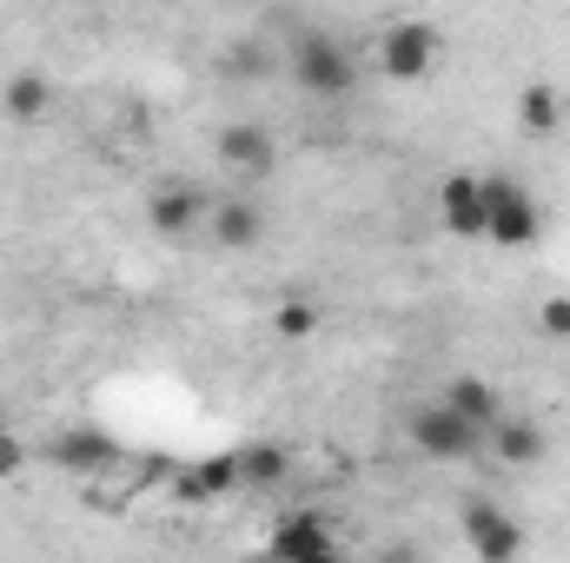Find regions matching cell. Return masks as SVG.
<instances>
[{"label":"cell","mask_w":570,"mask_h":563,"mask_svg":"<svg viewBox=\"0 0 570 563\" xmlns=\"http://www.w3.org/2000/svg\"><path fill=\"white\" fill-rule=\"evenodd\" d=\"M233 491H246L233 451H213V457H199V464H186V471L173 477V497H179V504H219V497H233Z\"/></svg>","instance_id":"9"},{"label":"cell","mask_w":570,"mask_h":563,"mask_svg":"<svg viewBox=\"0 0 570 563\" xmlns=\"http://www.w3.org/2000/svg\"><path fill=\"white\" fill-rule=\"evenodd\" d=\"M259 239H266V213H259L246 192H233V199L213 206V246H226V253H253Z\"/></svg>","instance_id":"12"},{"label":"cell","mask_w":570,"mask_h":563,"mask_svg":"<svg viewBox=\"0 0 570 563\" xmlns=\"http://www.w3.org/2000/svg\"><path fill=\"white\" fill-rule=\"evenodd\" d=\"M233 457H239V477H246V491H266V484H285V471H292L285 444H233Z\"/></svg>","instance_id":"16"},{"label":"cell","mask_w":570,"mask_h":563,"mask_svg":"<svg viewBox=\"0 0 570 563\" xmlns=\"http://www.w3.org/2000/svg\"><path fill=\"white\" fill-rule=\"evenodd\" d=\"M219 67H226L233 80H266V73L279 67V60L266 53V40H259V33H239V40H233V47L219 53Z\"/></svg>","instance_id":"18"},{"label":"cell","mask_w":570,"mask_h":563,"mask_svg":"<svg viewBox=\"0 0 570 563\" xmlns=\"http://www.w3.org/2000/svg\"><path fill=\"white\" fill-rule=\"evenodd\" d=\"M464 544H471L484 563H511L518 551H524V531H518V517L498 511L491 497H471V504H464Z\"/></svg>","instance_id":"7"},{"label":"cell","mask_w":570,"mask_h":563,"mask_svg":"<svg viewBox=\"0 0 570 563\" xmlns=\"http://www.w3.org/2000/svg\"><path fill=\"white\" fill-rule=\"evenodd\" d=\"M438 219H444L451 239H484V179L451 172V179L438 186Z\"/></svg>","instance_id":"10"},{"label":"cell","mask_w":570,"mask_h":563,"mask_svg":"<svg viewBox=\"0 0 570 563\" xmlns=\"http://www.w3.org/2000/svg\"><path fill=\"white\" fill-rule=\"evenodd\" d=\"M53 464H60V471H80V477H94V471L120 464V444H114L107 431H67V437L53 444Z\"/></svg>","instance_id":"13"},{"label":"cell","mask_w":570,"mask_h":563,"mask_svg":"<svg viewBox=\"0 0 570 563\" xmlns=\"http://www.w3.org/2000/svg\"><path fill=\"white\" fill-rule=\"evenodd\" d=\"M199 219H206V192H199L193 179H159V186L146 192V226H153L159 239H193Z\"/></svg>","instance_id":"6"},{"label":"cell","mask_w":570,"mask_h":563,"mask_svg":"<svg viewBox=\"0 0 570 563\" xmlns=\"http://www.w3.org/2000/svg\"><path fill=\"white\" fill-rule=\"evenodd\" d=\"M266 551L285 563H332L338 557V531L318 511H285L279 524H273V537H266Z\"/></svg>","instance_id":"5"},{"label":"cell","mask_w":570,"mask_h":563,"mask_svg":"<svg viewBox=\"0 0 570 563\" xmlns=\"http://www.w3.org/2000/svg\"><path fill=\"white\" fill-rule=\"evenodd\" d=\"M484 451H498V464H511V471H531V464L551 457V437H544V424L504 412V418L491 424V444H484Z\"/></svg>","instance_id":"11"},{"label":"cell","mask_w":570,"mask_h":563,"mask_svg":"<svg viewBox=\"0 0 570 563\" xmlns=\"http://www.w3.org/2000/svg\"><path fill=\"white\" fill-rule=\"evenodd\" d=\"M438 398H444L451 412H464L471 424H484V431H491V424L504 418V398H498V385H491V378H478V372H464V378H451V385H444Z\"/></svg>","instance_id":"14"},{"label":"cell","mask_w":570,"mask_h":563,"mask_svg":"<svg viewBox=\"0 0 570 563\" xmlns=\"http://www.w3.org/2000/svg\"><path fill=\"white\" fill-rule=\"evenodd\" d=\"M538 332L558 338V345H570V298H544V305H538Z\"/></svg>","instance_id":"20"},{"label":"cell","mask_w":570,"mask_h":563,"mask_svg":"<svg viewBox=\"0 0 570 563\" xmlns=\"http://www.w3.org/2000/svg\"><path fill=\"white\" fill-rule=\"evenodd\" d=\"M0 107H7V120H40V113L53 107L47 73H13V80L0 87Z\"/></svg>","instance_id":"17"},{"label":"cell","mask_w":570,"mask_h":563,"mask_svg":"<svg viewBox=\"0 0 570 563\" xmlns=\"http://www.w3.org/2000/svg\"><path fill=\"white\" fill-rule=\"evenodd\" d=\"M285 73H292V87H298L305 100H352L358 80H365L358 53H352L338 33H298L292 53H285Z\"/></svg>","instance_id":"1"},{"label":"cell","mask_w":570,"mask_h":563,"mask_svg":"<svg viewBox=\"0 0 570 563\" xmlns=\"http://www.w3.org/2000/svg\"><path fill=\"white\" fill-rule=\"evenodd\" d=\"M484 239L504 246V253H531L544 239V213L524 192V179H511V172H491L484 179Z\"/></svg>","instance_id":"3"},{"label":"cell","mask_w":570,"mask_h":563,"mask_svg":"<svg viewBox=\"0 0 570 563\" xmlns=\"http://www.w3.org/2000/svg\"><path fill=\"white\" fill-rule=\"evenodd\" d=\"M20 464H27V444H20L13 431H0V477H13Z\"/></svg>","instance_id":"21"},{"label":"cell","mask_w":570,"mask_h":563,"mask_svg":"<svg viewBox=\"0 0 570 563\" xmlns=\"http://www.w3.org/2000/svg\"><path fill=\"white\" fill-rule=\"evenodd\" d=\"M405 437H412V451L431 457V464H471V457L491 444V431H484V424H471L464 412H451L444 398L419 405V412L405 418Z\"/></svg>","instance_id":"2"},{"label":"cell","mask_w":570,"mask_h":563,"mask_svg":"<svg viewBox=\"0 0 570 563\" xmlns=\"http://www.w3.org/2000/svg\"><path fill=\"white\" fill-rule=\"evenodd\" d=\"M273 325H279V338H312V332H318V305H312L305 292H292L279 312H273Z\"/></svg>","instance_id":"19"},{"label":"cell","mask_w":570,"mask_h":563,"mask_svg":"<svg viewBox=\"0 0 570 563\" xmlns=\"http://www.w3.org/2000/svg\"><path fill=\"white\" fill-rule=\"evenodd\" d=\"M213 152H219V166H226L233 179H266L273 159H279V146H273V134H266L259 120H233Z\"/></svg>","instance_id":"8"},{"label":"cell","mask_w":570,"mask_h":563,"mask_svg":"<svg viewBox=\"0 0 570 563\" xmlns=\"http://www.w3.org/2000/svg\"><path fill=\"white\" fill-rule=\"evenodd\" d=\"M379 67H385V80H399V87L425 80L431 67H438V27H431V20H392V27L379 33Z\"/></svg>","instance_id":"4"},{"label":"cell","mask_w":570,"mask_h":563,"mask_svg":"<svg viewBox=\"0 0 570 563\" xmlns=\"http://www.w3.org/2000/svg\"><path fill=\"white\" fill-rule=\"evenodd\" d=\"M518 120H524V134L551 140V134L564 127V93H558L551 80H531V87L518 93Z\"/></svg>","instance_id":"15"}]
</instances>
